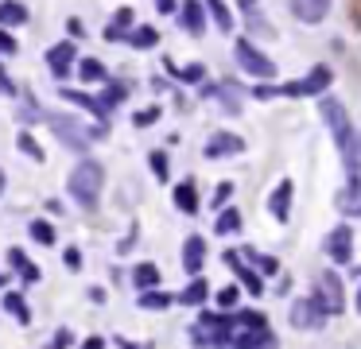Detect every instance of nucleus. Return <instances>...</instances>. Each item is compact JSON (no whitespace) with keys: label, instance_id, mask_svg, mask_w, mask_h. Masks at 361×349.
<instances>
[{"label":"nucleus","instance_id":"obj_34","mask_svg":"<svg viewBox=\"0 0 361 349\" xmlns=\"http://www.w3.org/2000/svg\"><path fill=\"white\" fill-rule=\"evenodd\" d=\"M175 74H179L183 82H202V78H206V66H202V62H190V66L175 70Z\"/></svg>","mask_w":361,"mask_h":349},{"label":"nucleus","instance_id":"obj_3","mask_svg":"<svg viewBox=\"0 0 361 349\" xmlns=\"http://www.w3.org/2000/svg\"><path fill=\"white\" fill-rule=\"evenodd\" d=\"M229 333H233L229 314H198V322L190 326V341L198 349H229Z\"/></svg>","mask_w":361,"mask_h":349},{"label":"nucleus","instance_id":"obj_13","mask_svg":"<svg viewBox=\"0 0 361 349\" xmlns=\"http://www.w3.org/2000/svg\"><path fill=\"white\" fill-rule=\"evenodd\" d=\"M226 264L233 268V276L241 279V287L249 295H264V276H260V271H252L249 264H241V252H226Z\"/></svg>","mask_w":361,"mask_h":349},{"label":"nucleus","instance_id":"obj_12","mask_svg":"<svg viewBox=\"0 0 361 349\" xmlns=\"http://www.w3.org/2000/svg\"><path fill=\"white\" fill-rule=\"evenodd\" d=\"M175 12H179V23H183V31H187V35L202 39V31H206V8L198 4V0H183Z\"/></svg>","mask_w":361,"mask_h":349},{"label":"nucleus","instance_id":"obj_21","mask_svg":"<svg viewBox=\"0 0 361 349\" xmlns=\"http://www.w3.org/2000/svg\"><path fill=\"white\" fill-rule=\"evenodd\" d=\"M175 206L183 209V214H198V194H195V183H179L175 186Z\"/></svg>","mask_w":361,"mask_h":349},{"label":"nucleus","instance_id":"obj_36","mask_svg":"<svg viewBox=\"0 0 361 349\" xmlns=\"http://www.w3.org/2000/svg\"><path fill=\"white\" fill-rule=\"evenodd\" d=\"M16 51H20V43H16V39H12L4 27H0V54H16Z\"/></svg>","mask_w":361,"mask_h":349},{"label":"nucleus","instance_id":"obj_31","mask_svg":"<svg viewBox=\"0 0 361 349\" xmlns=\"http://www.w3.org/2000/svg\"><path fill=\"white\" fill-rule=\"evenodd\" d=\"M27 233H32V240H39V245H55V225L43 221V217L27 225Z\"/></svg>","mask_w":361,"mask_h":349},{"label":"nucleus","instance_id":"obj_15","mask_svg":"<svg viewBox=\"0 0 361 349\" xmlns=\"http://www.w3.org/2000/svg\"><path fill=\"white\" fill-rule=\"evenodd\" d=\"M291 190H295L291 178H280V183H276L272 198H268V209H272L276 221H288V217H291Z\"/></svg>","mask_w":361,"mask_h":349},{"label":"nucleus","instance_id":"obj_29","mask_svg":"<svg viewBox=\"0 0 361 349\" xmlns=\"http://www.w3.org/2000/svg\"><path fill=\"white\" fill-rule=\"evenodd\" d=\"M136 302H140L144 310H167V307H171V295L152 287V291H140V299H136Z\"/></svg>","mask_w":361,"mask_h":349},{"label":"nucleus","instance_id":"obj_32","mask_svg":"<svg viewBox=\"0 0 361 349\" xmlns=\"http://www.w3.org/2000/svg\"><path fill=\"white\" fill-rule=\"evenodd\" d=\"M16 144H20V152H24V155H32L35 163H43V147L35 144V140L27 136V132H20V136H16Z\"/></svg>","mask_w":361,"mask_h":349},{"label":"nucleus","instance_id":"obj_35","mask_svg":"<svg viewBox=\"0 0 361 349\" xmlns=\"http://www.w3.org/2000/svg\"><path fill=\"white\" fill-rule=\"evenodd\" d=\"M63 264H66V268H71V271H82V252H78V248H66V252H63Z\"/></svg>","mask_w":361,"mask_h":349},{"label":"nucleus","instance_id":"obj_8","mask_svg":"<svg viewBox=\"0 0 361 349\" xmlns=\"http://www.w3.org/2000/svg\"><path fill=\"white\" fill-rule=\"evenodd\" d=\"M47 124L55 128V136L63 140L66 147H78V152H86L90 147V140H86V128H82L74 116H66V113H47Z\"/></svg>","mask_w":361,"mask_h":349},{"label":"nucleus","instance_id":"obj_16","mask_svg":"<svg viewBox=\"0 0 361 349\" xmlns=\"http://www.w3.org/2000/svg\"><path fill=\"white\" fill-rule=\"evenodd\" d=\"M47 66H51V74L55 78H66L74 70V43H55L47 51Z\"/></svg>","mask_w":361,"mask_h":349},{"label":"nucleus","instance_id":"obj_25","mask_svg":"<svg viewBox=\"0 0 361 349\" xmlns=\"http://www.w3.org/2000/svg\"><path fill=\"white\" fill-rule=\"evenodd\" d=\"M241 229V209H221L218 214V221H214V233H221V237H229V233H237Z\"/></svg>","mask_w":361,"mask_h":349},{"label":"nucleus","instance_id":"obj_33","mask_svg":"<svg viewBox=\"0 0 361 349\" xmlns=\"http://www.w3.org/2000/svg\"><path fill=\"white\" fill-rule=\"evenodd\" d=\"M148 163H152V175H156L159 183H167V171H171V167H167V152H152Z\"/></svg>","mask_w":361,"mask_h":349},{"label":"nucleus","instance_id":"obj_43","mask_svg":"<svg viewBox=\"0 0 361 349\" xmlns=\"http://www.w3.org/2000/svg\"><path fill=\"white\" fill-rule=\"evenodd\" d=\"M82 349H105V338H86V341H82Z\"/></svg>","mask_w":361,"mask_h":349},{"label":"nucleus","instance_id":"obj_4","mask_svg":"<svg viewBox=\"0 0 361 349\" xmlns=\"http://www.w3.org/2000/svg\"><path fill=\"white\" fill-rule=\"evenodd\" d=\"M233 59H237V66H241L245 74H252V78H276V62L268 59L264 51H257L249 39H237L233 43Z\"/></svg>","mask_w":361,"mask_h":349},{"label":"nucleus","instance_id":"obj_48","mask_svg":"<svg viewBox=\"0 0 361 349\" xmlns=\"http://www.w3.org/2000/svg\"><path fill=\"white\" fill-rule=\"evenodd\" d=\"M0 287H4V276H0Z\"/></svg>","mask_w":361,"mask_h":349},{"label":"nucleus","instance_id":"obj_27","mask_svg":"<svg viewBox=\"0 0 361 349\" xmlns=\"http://www.w3.org/2000/svg\"><path fill=\"white\" fill-rule=\"evenodd\" d=\"M128 23H133V8H121V12L113 16V23L105 27V39H113V43H117V39H125Z\"/></svg>","mask_w":361,"mask_h":349},{"label":"nucleus","instance_id":"obj_23","mask_svg":"<svg viewBox=\"0 0 361 349\" xmlns=\"http://www.w3.org/2000/svg\"><path fill=\"white\" fill-rule=\"evenodd\" d=\"M202 8L214 16V23H218V31H226V35L233 31V16H229V8L221 4V0H202Z\"/></svg>","mask_w":361,"mask_h":349},{"label":"nucleus","instance_id":"obj_47","mask_svg":"<svg viewBox=\"0 0 361 349\" xmlns=\"http://www.w3.org/2000/svg\"><path fill=\"white\" fill-rule=\"evenodd\" d=\"M0 194H4V171H0Z\"/></svg>","mask_w":361,"mask_h":349},{"label":"nucleus","instance_id":"obj_30","mask_svg":"<svg viewBox=\"0 0 361 349\" xmlns=\"http://www.w3.org/2000/svg\"><path fill=\"white\" fill-rule=\"evenodd\" d=\"M12 268L20 271V279H24V283H35V279H39V271L32 268V264H27V256H24V248H12Z\"/></svg>","mask_w":361,"mask_h":349},{"label":"nucleus","instance_id":"obj_46","mask_svg":"<svg viewBox=\"0 0 361 349\" xmlns=\"http://www.w3.org/2000/svg\"><path fill=\"white\" fill-rule=\"evenodd\" d=\"M353 147H357V159H361V136H357V140H353Z\"/></svg>","mask_w":361,"mask_h":349},{"label":"nucleus","instance_id":"obj_39","mask_svg":"<svg viewBox=\"0 0 361 349\" xmlns=\"http://www.w3.org/2000/svg\"><path fill=\"white\" fill-rule=\"evenodd\" d=\"M237 295H241L237 287H221V291H218V302H221V307H233V302H237Z\"/></svg>","mask_w":361,"mask_h":349},{"label":"nucleus","instance_id":"obj_24","mask_svg":"<svg viewBox=\"0 0 361 349\" xmlns=\"http://www.w3.org/2000/svg\"><path fill=\"white\" fill-rule=\"evenodd\" d=\"M125 39L136 47V51H152V47L159 43V31H156V27H133Z\"/></svg>","mask_w":361,"mask_h":349},{"label":"nucleus","instance_id":"obj_44","mask_svg":"<svg viewBox=\"0 0 361 349\" xmlns=\"http://www.w3.org/2000/svg\"><path fill=\"white\" fill-rule=\"evenodd\" d=\"M237 4H241L245 12H252V8H257V0H237Z\"/></svg>","mask_w":361,"mask_h":349},{"label":"nucleus","instance_id":"obj_14","mask_svg":"<svg viewBox=\"0 0 361 349\" xmlns=\"http://www.w3.org/2000/svg\"><path fill=\"white\" fill-rule=\"evenodd\" d=\"M206 159H221V155H237V152H245V140L241 136H233V132H214L210 140H206Z\"/></svg>","mask_w":361,"mask_h":349},{"label":"nucleus","instance_id":"obj_22","mask_svg":"<svg viewBox=\"0 0 361 349\" xmlns=\"http://www.w3.org/2000/svg\"><path fill=\"white\" fill-rule=\"evenodd\" d=\"M241 256H249V264H252V271H260V276H276L280 271V260H272V256H264V252H257V248H245Z\"/></svg>","mask_w":361,"mask_h":349},{"label":"nucleus","instance_id":"obj_18","mask_svg":"<svg viewBox=\"0 0 361 349\" xmlns=\"http://www.w3.org/2000/svg\"><path fill=\"white\" fill-rule=\"evenodd\" d=\"M24 23H27V4L0 0V27H24Z\"/></svg>","mask_w":361,"mask_h":349},{"label":"nucleus","instance_id":"obj_41","mask_svg":"<svg viewBox=\"0 0 361 349\" xmlns=\"http://www.w3.org/2000/svg\"><path fill=\"white\" fill-rule=\"evenodd\" d=\"M156 116H159V109H144V113H136L133 121H136V124H152Z\"/></svg>","mask_w":361,"mask_h":349},{"label":"nucleus","instance_id":"obj_28","mask_svg":"<svg viewBox=\"0 0 361 349\" xmlns=\"http://www.w3.org/2000/svg\"><path fill=\"white\" fill-rule=\"evenodd\" d=\"M78 78L82 82H109V74H105V66L97 59H82L78 62Z\"/></svg>","mask_w":361,"mask_h":349},{"label":"nucleus","instance_id":"obj_11","mask_svg":"<svg viewBox=\"0 0 361 349\" xmlns=\"http://www.w3.org/2000/svg\"><path fill=\"white\" fill-rule=\"evenodd\" d=\"M330 4H334V0H288L291 16H295L299 23H311V27L330 16Z\"/></svg>","mask_w":361,"mask_h":349},{"label":"nucleus","instance_id":"obj_37","mask_svg":"<svg viewBox=\"0 0 361 349\" xmlns=\"http://www.w3.org/2000/svg\"><path fill=\"white\" fill-rule=\"evenodd\" d=\"M229 194H233V183H218V190H214V206H226Z\"/></svg>","mask_w":361,"mask_h":349},{"label":"nucleus","instance_id":"obj_20","mask_svg":"<svg viewBox=\"0 0 361 349\" xmlns=\"http://www.w3.org/2000/svg\"><path fill=\"white\" fill-rule=\"evenodd\" d=\"M206 295H210V283H206V279L198 276V279H190V287L179 295V302H183V307H202Z\"/></svg>","mask_w":361,"mask_h":349},{"label":"nucleus","instance_id":"obj_26","mask_svg":"<svg viewBox=\"0 0 361 349\" xmlns=\"http://www.w3.org/2000/svg\"><path fill=\"white\" fill-rule=\"evenodd\" d=\"M4 310H8V314H16V322H32V307H27V302H24V295H16V291H12V295H4Z\"/></svg>","mask_w":361,"mask_h":349},{"label":"nucleus","instance_id":"obj_17","mask_svg":"<svg viewBox=\"0 0 361 349\" xmlns=\"http://www.w3.org/2000/svg\"><path fill=\"white\" fill-rule=\"evenodd\" d=\"M206 264V240L202 237H187L183 240V268L190 271V276H198Z\"/></svg>","mask_w":361,"mask_h":349},{"label":"nucleus","instance_id":"obj_7","mask_svg":"<svg viewBox=\"0 0 361 349\" xmlns=\"http://www.w3.org/2000/svg\"><path fill=\"white\" fill-rule=\"evenodd\" d=\"M291 326H295V330H322V326H326V310L319 307V299H295L291 302Z\"/></svg>","mask_w":361,"mask_h":349},{"label":"nucleus","instance_id":"obj_42","mask_svg":"<svg viewBox=\"0 0 361 349\" xmlns=\"http://www.w3.org/2000/svg\"><path fill=\"white\" fill-rule=\"evenodd\" d=\"M175 8H179V4H175V0H156V12H175Z\"/></svg>","mask_w":361,"mask_h":349},{"label":"nucleus","instance_id":"obj_6","mask_svg":"<svg viewBox=\"0 0 361 349\" xmlns=\"http://www.w3.org/2000/svg\"><path fill=\"white\" fill-rule=\"evenodd\" d=\"M319 307L326 310V314H342L345 310V283L338 279V271H322L319 276Z\"/></svg>","mask_w":361,"mask_h":349},{"label":"nucleus","instance_id":"obj_2","mask_svg":"<svg viewBox=\"0 0 361 349\" xmlns=\"http://www.w3.org/2000/svg\"><path fill=\"white\" fill-rule=\"evenodd\" d=\"M66 190H71V198L78 202L82 209H94L97 198H102V190H105V167L97 159L74 163L71 178H66Z\"/></svg>","mask_w":361,"mask_h":349},{"label":"nucleus","instance_id":"obj_10","mask_svg":"<svg viewBox=\"0 0 361 349\" xmlns=\"http://www.w3.org/2000/svg\"><path fill=\"white\" fill-rule=\"evenodd\" d=\"M334 206H338V214H345V217H361V178L357 175H350L338 186Z\"/></svg>","mask_w":361,"mask_h":349},{"label":"nucleus","instance_id":"obj_38","mask_svg":"<svg viewBox=\"0 0 361 349\" xmlns=\"http://www.w3.org/2000/svg\"><path fill=\"white\" fill-rule=\"evenodd\" d=\"M0 93H4V97H16V82L4 74V66H0Z\"/></svg>","mask_w":361,"mask_h":349},{"label":"nucleus","instance_id":"obj_19","mask_svg":"<svg viewBox=\"0 0 361 349\" xmlns=\"http://www.w3.org/2000/svg\"><path fill=\"white\" fill-rule=\"evenodd\" d=\"M133 287H140V291L159 287V268H156V264H136V268H133Z\"/></svg>","mask_w":361,"mask_h":349},{"label":"nucleus","instance_id":"obj_1","mask_svg":"<svg viewBox=\"0 0 361 349\" xmlns=\"http://www.w3.org/2000/svg\"><path fill=\"white\" fill-rule=\"evenodd\" d=\"M319 113H322V121L330 124V136H334V144H338V152H342V159H345V171L350 175H357L361 171V159H357V147H353V124H350V113H345V105L338 97H322L319 101Z\"/></svg>","mask_w":361,"mask_h":349},{"label":"nucleus","instance_id":"obj_9","mask_svg":"<svg viewBox=\"0 0 361 349\" xmlns=\"http://www.w3.org/2000/svg\"><path fill=\"white\" fill-rule=\"evenodd\" d=\"M322 248H326V256L334 264H350L353 260V229L350 225H334L326 233V240H322Z\"/></svg>","mask_w":361,"mask_h":349},{"label":"nucleus","instance_id":"obj_40","mask_svg":"<svg viewBox=\"0 0 361 349\" xmlns=\"http://www.w3.org/2000/svg\"><path fill=\"white\" fill-rule=\"evenodd\" d=\"M66 345H71V330H59L55 338H51V345H47V349H66Z\"/></svg>","mask_w":361,"mask_h":349},{"label":"nucleus","instance_id":"obj_5","mask_svg":"<svg viewBox=\"0 0 361 349\" xmlns=\"http://www.w3.org/2000/svg\"><path fill=\"white\" fill-rule=\"evenodd\" d=\"M330 66H314L307 78H299V82H291V85H276L272 93H283V97H314V93H326V85H330Z\"/></svg>","mask_w":361,"mask_h":349},{"label":"nucleus","instance_id":"obj_45","mask_svg":"<svg viewBox=\"0 0 361 349\" xmlns=\"http://www.w3.org/2000/svg\"><path fill=\"white\" fill-rule=\"evenodd\" d=\"M353 307H357V314H361V287H357V299H353Z\"/></svg>","mask_w":361,"mask_h":349}]
</instances>
